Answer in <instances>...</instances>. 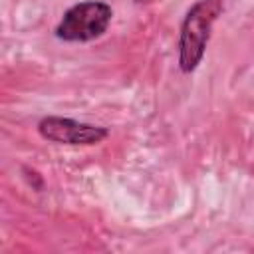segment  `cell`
Segmentation results:
<instances>
[{
    "instance_id": "obj_1",
    "label": "cell",
    "mask_w": 254,
    "mask_h": 254,
    "mask_svg": "<svg viewBox=\"0 0 254 254\" xmlns=\"http://www.w3.org/2000/svg\"><path fill=\"white\" fill-rule=\"evenodd\" d=\"M222 10V0H198L187 10L179 32V69L183 73H192L202 62L212 26Z\"/></svg>"
},
{
    "instance_id": "obj_2",
    "label": "cell",
    "mask_w": 254,
    "mask_h": 254,
    "mask_svg": "<svg viewBox=\"0 0 254 254\" xmlns=\"http://www.w3.org/2000/svg\"><path fill=\"white\" fill-rule=\"evenodd\" d=\"M113 18V10L107 2L85 0L67 8L58 22L54 34L62 42H91L101 38Z\"/></svg>"
},
{
    "instance_id": "obj_3",
    "label": "cell",
    "mask_w": 254,
    "mask_h": 254,
    "mask_svg": "<svg viewBox=\"0 0 254 254\" xmlns=\"http://www.w3.org/2000/svg\"><path fill=\"white\" fill-rule=\"evenodd\" d=\"M38 133L50 141L60 145H97L109 137V129L101 125H91L83 121H75L71 117L48 115L40 119Z\"/></svg>"
},
{
    "instance_id": "obj_4",
    "label": "cell",
    "mask_w": 254,
    "mask_h": 254,
    "mask_svg": "<svg viewBox=\"0 0 254 254\" xmlns=\"http://www.w3.org/2000/svg\"><path fill=\"white\" fill-rule=\"evenodd\" d=\"M137 4H149V2H153V0H135Z\"/></svg>"
}]
</instances>
